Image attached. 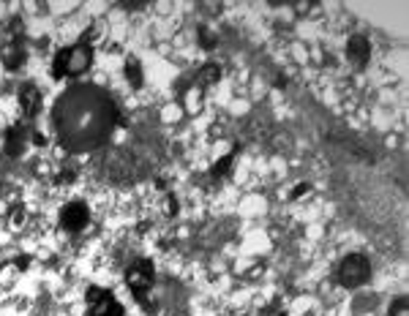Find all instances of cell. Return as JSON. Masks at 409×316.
<instances>
[{"label": "cell", "instance_id": "obj_1", "mask_svg": "<svg viewBox=\"0 0 409 316\" xmlns=\"http://www.w3.org/2000/svg\"><path fill=\"white\" fill-rule=\"evenodd\" d=\"M58 136L65 150L88 153L109 142L115 126H123L112 95L98 85H74L68 88L52 109Z\"/></svg>", "mask_w": 409, "mask_h": 316}, {"label": "cell", "instance_id": "obj_2", "mask_svg": "<svg viewBox=\"0 0 409 316\" xmlns=\"http://www.w3.org/2000/svg\"><path fill=\"white\" fill-rule=\"evenodd\" d=\"M91 63H93V47H91V41H88V35H82L79 44L58 49L55 63H52V79L79 77V74H85V71L91 68Z\"/></svg>", "mask_w": 409, "mask_h": 316}, {"label": "cell", "instance_id": "obj_3", "mask_svg": "<svg viewBox=\"0 0 409 316\" xmlns=\"http://www.w3.org/2000/svg\"><path fill=\"white\" fill-rule=\"evenodd\" d=\"M153 281H156V267H153L151 259H137L134 264H128L126 267L128 289H131L134 300H137L148 314L156 311V303L148 300V294H151V289H153Z\"/></svg>", "mask_w": 409, "mask_h": 316}, {"label": "cell", "instance_id": "obj_4", "mask_svg": "<svg viewBox=\"0 0 409 316\" xmlns=\"http://www.w3.org/2000/svg\"><path fill=\"white\" fill-rule=\"evenodd\" d=\"M371 278V264L363 253H349L336 270V281L344 289H357Z\"/></svg>", "mask_w": 409, "mask_h": 316}, {"label": "cell", "instance_id": "obj_5", "mask_svg": "<svg viewBox=\"0 0 409 316\" xmlns=\"http://www.w3.org/2000/svg\"><path fill=\"white\" fill-rule=\"evenodd\" d=\"M85 300H88V316H126V308L109 289L91 286Z\"/></svg>", "mask_w": 409, "mask_h": 316}, {"label": "cell", "instance_id": "obj_6", "mask_svg": "<svg viewBox=\"0 0 409 316\" xmlns=\"http://www.w3.org/2000/svg\"><path fill=\"white\" fill-rule=\"evenodd\" d=\"M91 221V210L85 202H68L61 210V226L65 232H82Z\"/></svg>", "mask_w": 409, "mask_h": 316}, {"label": "cell", "instance_id": "obj_7", "mask_svg": "<svg viewBox=\"0 0 409 316\" xmlns=\"http://www.w3.org/2000/svg\"><path fill=\"white\" fill-rule=\"evenodd\" d=\"M346 55H349V61L357 68H363V65L369 63V58H371V41L366 35H352L349 44H346Z\"/></svg>", "mask_w": 409, "mask_h": 316}, {"label": "cell", "instance_id": "obj_8", "mask_svg": "<svg viewBox=\"0 0 409 316\" xmlns=\"http://www.w3.org/2000/svg\"><path fill=\"white\" fill-rule=\"evenodd\" d=\"M25 139H28V131H25V126L20 123V126H11L8 131H6V156L11 158H20L22 153H25Z\"/></svg>", "mask_w": 409, "mask_h": 316}, {"label": "cell", "instance_id": "obj_9", "mask_svg": "<svg viewBox=\"0 0 409 316\" xmlns=\"http://www.w3.org/2000/svg\"><path fill=\"white\" fill-rule=\"evenodd\" d=\"M38 106H41V93H38V88H36V85H22V88H20V109H22V115H25V118H33V115L38 112Z\"/></svg>", "mask_w": 409, "mask_h": 316}, {"label": "cell", "instance_id": "obj_10", "mask_svg": "<svg viewBox=\"0 0 409 316\" xmlns=\"http://www.w3.org/2000/svg\"><path fill=\"white\" fill-rule=\"evenodd\" d=\"M25 58H28V55H25V47L20 44V38H14V41L8 44V49L3 52V65H6L8 71H17L20 65L25 63Z\"/></svg>", "mask_w": 409, "mask_h": 316}, {"label": "cell", "instance_id": "obj_11", "mask_svg": "<svg viewBox=\"0 0 409 316\" xmlns=\"http://www.w3.org/2000/svg\"><path fill=\"white\" fill-rule=\"evenodd\" d=\"M126 79H128V85H131L134 90H139V88H142V65H139L137 58H128L126 61Z\"/></svg>", "mask_w": 409, "mask_h": 316}, {"label": "cell", "instance_id": "obj_12", "mask_svg": "<svg viewBox=\"0 0 409 316\" xmlns=\"http://www.w3.org/2000/svg\"><path fill=\"white\" fill-rule=\"evenodd\" d=\"M199 77H202V82L205 85H210V82H219L221 79V68L216 63H208L202 65V71H199Z\"/></svg>", "mask_w": 409, "mask_h": 316}, {"label": "cell", "instance_id": "obj_13", "mask_svg": "<svg viewBox=\"0 0 409 316\" xmlns=\"http://www.w3.org/2000/svg\"><path fill=\"white\" fill-rule=\"evenodd\" d=\"M229 166H232V156H224V158H219V161L213 164V169H210V175H213V177H224V175L229 172Z\"/></svg>", "mask_w": 409, "mask_h": 316}, {"label": "cell", "instance_id": "obj_14", "mask_svg": "<svg viewBox=\"0 0 409 316\" xmlns=\"http://www.w3.org/2000/svg\"><path fill=\"white\" fill-rule=\"evenodd\" d=\"M199 44H202L205 49H213L219 41H216V35L208 31V28H199Z\"/></svg>", "mask_w": 409, "mask_h": 316}, {"label": "cell", "instance_id": "obj_15", "mask_svg": "<svg viewBox=\"0 0 409 316\" xmlns=\"http://www.w3.org/2000/svg\"><path fill=\"white\" fill-rule=\"evenodd\" d=\"M311 191V183H298V189L289 193V199H298V196H303V193H309Z\"/></svg>", "mask_w": 409, "mask_h": 316}, {"label": "cell", "instance_id": "obj_16", "mask_svg": "<svg viewBox=\"0 0 409 316\" xmlns=\"http://www.w3.org/2000/svg\"><path fill=\"white\" fill-rule=\"evenodd\" d=\"M178 199L175 196H167V216H178Z\"/></svg>", "mask_w": 409, "mask_h": 316}, {"label": "cell", "instance_id": "obj_17", "mask_svg": "<svg viewBox=\"0 0 409 316\" xmlns=\"http://www.w3.org/2000/svg\"><path fill=\"white\" fill-rule=\"evenodd\" d=\"M74 175H77L74 169H68V172H61V175H58V186H63V183H71V180H74Z\"/></svg>", "mask_w": 409, "mask_h": 316}, {"label": "cell", "instance_id": "obj_18", "mask_svg": "<svg viewBox=\"0 0 409 316\" xmlns=\"http://www.w3.org/2000/svg\"><path fill=\"white\" fill-rule=\"evenodd\" d=\"M404 308H407V300H399V303L390 308V316H404Z\"/></svg>", "mask_w": 409, "mask_h": 316}, {"label": "cell", "instance_id": "obj_19", "mask_svg": "<svg viewBox=\"0 0 409 316\" xmlns=\"http://www.w3.org/2000/svg\"><path fill=\"white\" fill-rule=\"evenodd\" d=\"M31 136H33V145H36V148H44V145H47V136H44V134H38V131H33Z\"/></svg>", "mask_w": 409, "mask_h": 316}, {"label": "cell", "instance_id": "obj_20", "mask_svg": "<svg viewBox=\"0 0 409 316\" xmlns=\"http://www.w3.org/2000/svg\"><path fill=\"white\" fill-rule=\"evenodd\" d=\"M25 221V207L22 205H17V210H14V223Z\"/></svg>", "mask_w": 409, "mask_h": 316}, {"label": "cell", "instance_id": "obj_21", "mask_svg": "<svg viewBox=\"0 0 409 316\" xmlns=\"http://www.w3.org/2000/svg\"><path fill=\"white\" fill-rule=\"evenodd\" d=\"M28 264H31V259H28V256H20V259H17V267H28Z\"/></svg>", "mask_w": 409, "mask_h": 316}]
</instances>
